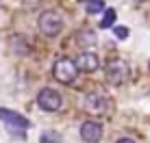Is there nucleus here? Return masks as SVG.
Instances as JSON below:
<instances>
[{
	"label": "nucleus",
	"instance_id": "obj_1",
	"mask_svg": "<svg viewBox=\"0 0 150 143\" xmlns=\"http://www.w3.org/2000/svg\"><path fill=\"white\" fill-rule=\"evenodd\" d=\"M63 26H65L63 15L59 11H54V9H48V11L39 13V18H37V28L44 37H57L63 30Z\"/></svg>",
	"mask_w": 150,
	"mask_h": 143
},
{
	"label": "nucleus",
	"instance_id": "obj_2",
	"mask_svg": "<svg viewBox=\"0 0 150 143\" xmlns=\"http://www.w3.org/2000/svg\"><path fill=\"white\" fill-rule=\"evenodd\" d=\"M105 76H107V83L109 85L120 87L131 78V65L124 59H111L109 65L105 67Z\"/></svg>",
	"mask_w": 150,
	"mask_h": 143
},
{
	"label": "nucleus",
	"instance_id": "obj_3",
	"mask_svg": "<svg viewBox=\"0 0 150 143\" xmlns=\"http://www.w3.org/2000/svg\"><path fill=\"white\" fill-rule=\"evenodd\" d=\"M52 76L54 80H59L61 85H72L76 80V76H79V67H76V63L72 59H59L57 63L52 65Z\"/></svg>",
	"mask_w": 150,
	"mask_h": 143
},
{
	"label": "nucleus",
	"instance_id": "obj_4",
	"mask_svg": "<svg viewBox=\"0 0 150 143\" xmlns=\"http://www.w3.org/2000/svg\"><path fill=\"white\" fill-rule=\"evenodd\" d=\"M85 106L87 111H91V113L96 115H107L111 111L113 102L107 93H102V91H91V93L85 95Z\"/></svg>",
	"mask_w": 150,
	"mask_h": 143
},
{
	"label": "nucleus",
	"instance_id": "obj_5",
	"mask_svg": "<svg viewBox=\"0 0 150 143\" xmlns=\"http://www.w3.org/2000/svg\"><path fill=\"white\" fill-rule=\"evenodd\" d=\"M61 104H63L61 93H57V91L50 89V87H44V89L37 93V106L41 111H46V113H57V111L61 109Z\"/></svg>",
	"mask_w": 150,
	"mask_h": 143
},
{
	"label": "nucleus",
	"instance_id": "obj_6",
	"mask_svg": "<svg viewBox=\"0 0 150 143\" xmlns=\"http://www.w3.org/2000/svg\"><path fill=\"white\" fill-rule=\"evenodd\" d=\"M0 121H4L11 130H18L20 135H24V132L30 128V121L26 117L15 113V111H9V109H0Z\"/></svg>",
	"mask_w": 150,
	"mask_h": 143
},
{
	"label": "nucleus",
	"instance_id": "obj_7",
	"mask_svg": "<svg viewBox=\"0 0 150 143\" xmlns=\"http://www.w3.org/2000/svg\"><path fill=\"white\" fill-rule=\"evenodd\" d=\"M102 135H105V130H102V124L96 119H85L81 124V139L85 143H98L102 139Z\"/></svg>",
	"mask_w": 150,
	"mask_h": 143
},
{
	"label": "nucleus",
	"instance_id": "obj_8",
	"mask_svg": "<svg viewBox=\"0 0 150 143\" xmlns=\"http://www.w3.org/2000/svg\"><path fill=\"white\" fill-rule=\"evenodd\" d=\"M76 67L79 72H85V74H94V72L100 69V59H98L96 52H89V50H85V52H81L79 57L74 59Z\"/></svg>",
	"mask_w": 150,
	"mask_h": 143
},
{
	"label": "nucleus",
	"instance_id": "obj_9",
	"mask_svg": "<svg viewBox=\"0 0 150 143\" xmlns=\"http://www.w3.org/2000/svg\"><path fill=\"white\" fill-rule=\"evenodd\" d=\"M9 46H11V50L18 54V57H26L30 52V43H28V39L24 37V35H13Z\"/></svg>",
	"mask_w": 150,
	"mask_h": 143
},
{
	"label": "nucleus",
	"instance_id": "obj_10",
	"mask_svg": "<svg viewBox=\"0 0 150 143\" xmlns=\"http://www.w3.org/2000/svg\"><path fill=\"white\" fill-rule=\"evenodd\" d=\"M76 41H79V46H83V48H89V46H94L98 41V35H96V30H91V28H83L76 33Z\"/></svg>",
	"mask_w": 150,
	"mask_h": 143
},
{
	"label": "nucleus",
	"instance_id": "obj_11",
	"mask_svg": "<svg viewBox=\"0 0 150 143\" xmlns=\"http://www.w3.org/2000/svg\"><path fill=\"white\" fill-rule=\"evenodd\" d=\"M85 11L89 15H96V13L107 11V9H105V2H102V0H87L85 2Z\"/></svg>",
	"mask_w": 150,
	"mask_h": 143
},
{
	"label": "nucleus",
	"instance_id": "obj_12",
	"mask_svg": "<svg viewBox=\"0 0 150 143\" xmlns=\"http://www.w3.org/2000/svg\"><path fill=\"white\" fill-rule=\"evenodd\" d=\"M115 18H117L115 9H107L105 15H102V20H100V28H111L113 24H115Z\"/></svg>",
	"mask_w": 150,
	"mask_h": 143
},
{
	"label": "nucleus",
	"instance_id": "obj_13",
	"mask_svg": "<svg viewBox=\"0 0 150 143\" xmlns=\"http://www.w3.org/2000/svg\"><path fill=\"white\" fill-rule=\"evenodd\" d=\"M39 143H61V135L54 130H44L39 137Z\"/></svg>",
	"mask_w": 150,
	"mask_h": 143
},
{
	"label": "nucleus",
	"instance_id": "obj_14",
	"mask_svg": "<svg viewBox=\"0 0 150 143\" xmlns=\"http://www.w3.org/2000/svg\"><path fill=\"white\" fill-rule=\"evenodd\" d=\"M113 35L117 39H126L128 37V28L126 26H113Z\"/></svg>",
	"mask_w": 150,
	"mask_h": 143
},
{
	"label": "nucleus",
	"instance_id": "obj_15",
	"mask_svg": "<svg viewBox=\"0 0 150 143\" xmlns=\"http://www.w3.org/2000/svg\"><path fill=\"white\" fill-rule=\"evenodd\" d=\"M115 143H135V141H133V139H128V137H124V139H117Z\"/></svg>",
	"mask_w": 150,
	"mask_h": 143
},
{
	"label": "nucleus",
	"instance_id": "obj_16",
	"mask_svg": "<svg viewBox=\"0 0 150 143\" xmlns=\"http://www.w3.org/2000/svg\"><path fill=\"white\" fill-rule=\"evenodd\" d=\"M133 2H144V0H133Z\"/></svg>",
	"mask_w": 150,
	"mask_h": 143
},
{
	"label": "nucleus",
	"instance_id": "obj_17",
	"mask_svg": "<svg viewBox=\"0 0 150 143\" xmlns=\"http://www.w3.org/2000/svg\"><path fill=\"white\" fill-rule=\"evenodd\" d=\"M148 65H150V61H148Z\"/></svg>",
	"mask_w": 150,
	"mask_h": 143
}]
</instances>
